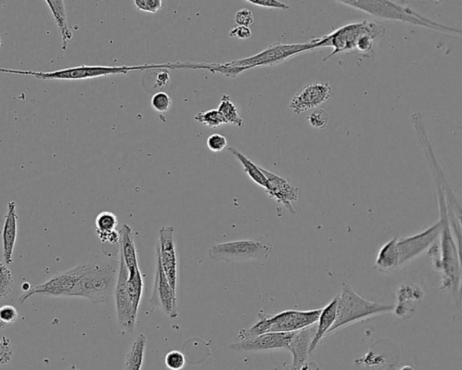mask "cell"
Segmentation results:
<instances>
[{
	"label": "cell",
	"instance_id": "5b68a950",
	"mask_svg": "<svg viewBox=\"0 0 462 370\" xmlns=\"http://www.w3.org/2000/svg\"><path fill=\"white\" fill-rule=\"evenodd\" d=\"M385 34V26L379 23L362 21L343 25L329 35L313 39V41L316 42L317 48H333L332 54L323 59V62H327L340 52L355 50L357 42L364 35H372L379 39L384 37Z\"/></svg>",
	"mask_w": 462,
	"mask_h": 370
},
{
	"label": "cell",
	"instance_id": "7a4b0ae2",
	"mask_svg": "<svg viewBox=\"0 0 462 370\" xmlns=\"http://www.w3.org/2000/svg\"><path fill=\"white\" fill-rule=\"evenodd\" d=\"M79 279L73 297H81L93 303H106L116 288L120 261L97 260L78 265Z\"/></svg>",
	"mask_w": 462,
	"mask_h": 370
},
{
	"label": "cell",
	"instance_id": "7bdbcfd3",
	"mask_svg": "<svg viewBox=\"0 0 462 370\" xmlns=\"http://www.w3.org/2000/svg\"><path fill=\"white\" fill-rule=\"evenodd\" d=\"M301 370H320V368L319 366L316 364V363L306 362V364H304V366H303V368L301 369Z\"/></svg>",
	"mask_w": 462,
	"mask_h": 370
},
{
	"label": "cell",
	"instance_id": "52a82bcc",
	"mask_svg": "<svg viewBox=\"0 0 462 370\" xmlns=\"http://www.w3.org/2000/svg\"><path fill=\"white\" fill-rule=\"evenodd\" d=\"M273 250L272 245L255 240H245L212 245L209 248V255L212 260L218 261L242 262L267 260Z\"/></svg>",
	"mask_w": 462,
	"mask_h": 370
},
{
	"label": "cell",
	"instance_id": "ee69618b",
	"mask_svg": "<svg viewBox=\"0 0 462 370\" xmlns=\"http://www.w3.org/2000/svg\"><path fill=\"white\" fill-rule=\"evenodd\" d=\"M399 370H415L414 368L411 366H404L403 368L400 369Z\"/></svg>",
	"mask_w": 462,
	"mask_h": 370
},
{
	"label": "cell",
	"instance_id": "e575fe53",
	"mask_svg": "<svg viewBox=\"0 0 462 370\" xmlns=\"http://www.w3.org/2000/svg\"><path fill=\"white\" fill-rule=\"evenodd\" d=\"M18 318V313L16 308L12 306H0V320L6 327H11Z\"/></svg>",
	"mask_w": 462,
	"mask_h": 370
},
{
	"label": "cell",
	"instance_id": "d6a6232c",
	"mask_svg": "<svg viewBox=\"0 0 462 370\" xmlns=\"http://www.w3.org/2000/svg\"><path fill=\"white\" fill-rule=\"evenodd\" d=\"M166 366L170 370H181L185 365V355L178 350L167 353L165 359Z\"/></svg>",
	"mask_w": 462,
	"mask_h": 370
},
{
	"label": "cell",
	"instance_id": "cb8c5ba5",
	"mask_svg": "<svg viewBox=\"0 0 462 370\" xmlns=\"http://www.w3.org/2000/svg\"><path fill=\"white\" fill-rule=\"evenodd\" d=\"M229 150L236 157H237L238 161L241 162L242 166H243L244 172L247 173L248 178L267 191L268 188V182L263 172L261 171V167L255 165L253 161H251L250 158H248V157L244 156L243 154L238 151V150L235 149L234 146L229 147Z\"/></svg>",
	"mask_w": 462,
	"mask_h": 370
},
{
	"label": "cell",
	"instance_id": "30bf717a",
	"mask_svg": "<svg viewBox=\"0 0 462 370\" xmlns=\"http://www.w3.org/2000/svg\"><path fill=\"white\" fill-rule=\"evenodd\" d=\"M156 258L169 284L177 292L178 283V255L175 243V229L172 226L163 227L159 231V241L156 245Z\"/></svg>",
	"mask_w": 462,
	"mask_h": 370
},
{
	"label": "cell",
	"instance_id": "b9f144b4",
	"mask_svg": "<svg viewBox=\"0 0 462 370\" xmlns=\"http://www.w3.org/2000/svg\"><path fill=\"white\" fill-rule=\"evenodd\" d=\"M251 35L250 28H246V26L238 25L237 28L229 32V37L239 39V40H246V39L250 38Z\"/></svg>",
	"mask_w": 462,
	"mask_h": 370
},
{
	"label": "cell",
	"instance_id": "4fadbf2b",
	"mask_svg": "<svg viewBox=\"0 0 462 370\" xmlns=\"http://www.w3.org/2000/svg\"><path fill=\"white\" fill-rule=\"evenodd\" d=\"M333 89L329 83L316 81L306 85L294 95L290 103L291 110L297 115L316 109L332 97Z\"/></svg>",
	"mask_w": 462,
	"mask_h": 370
},
{
	"label": "cell",
	"instance_id": "e0dca14e",
	"mask_svg": "<svg viewBox=\"0 0 462 370\" xmlns=\"http://www.w3.org/2000/svg\"><path fill=\"white\" fill-rule=\"evenodd\" d=\"M316 333V323L306 329L294 333L291 340L289 352L293 355V362L287 370H301L311 354L310 348Z\"/></svg>",
	"mask_w": 462,
	"mask_h": 370
},
{
	"label": "cell",
	"instance_id": "f1b7e54d",
	"mask_svg": "<svg viewBox=\"0 0 462 370\" xmlns=\"http://www.w3.org/2000/svg\"><path fill=\"white\" fill-rule=\"evenodd\" d=\"M195 120L202 125L211 127V129H217L222 125H226V121L218 110H211L207 111H201L196 114Z\"/></svg>",
	"mask_w": 462,
	"mask_h": 370
},
{
	"label": "cell",
	"instance_id": "603a6c76",
	"mask_svg": "<svg viewBox=\"0 0 462 370\" xmlns=\"http://www.w3.org/2000/svg\"><path fill=\"white\" fill-rule=\"evenodd\" d=\"M45 2L50 8L52 16H54L58 28L60 29L62 41H63L62 48L65 51L67 49L68 42L73 38V33L69 28L64 2L62 1V0H47Z\"/></svg>",
	"mask_w": 462,
	"mask_h": 370
},
{
	"label": "cell",
	"instance_id": "4316f807",
	"mask_svg": "<svg viewBox=\"0 0 462 370\" xmlns=\"http://www.w3.org/2000/svg\"><path fill=\"white\" fill-rule=\"evenodd\" d=\"M219 112L229 125H236L238 127L243 126V120L239 115L237 107L232 103L231 98L229 95H222L221 103L218 108Z\"/></svg>",
	"mask_w": 462,
	"mask_h": 370
},
{
	"label": "cell",
	"instance_id": "9c48e42d",
	"mask_svg": "<svg viewBox=\"0 0 462 370\" xmlns=\"http://www.w3.org/2000/svg\"><path fill=\"white\" fill-rule=\"evenodd\" d=\"M441 230V224L439 221L437 224L426 229L421 233L411 237L398 238L396 248L398 253V267L405 266L425 253L426 250H430L440 237Z\"/></svg>",
	"mask_w": 462,
	"mask_h": 370
},
{
	"label": "cell",
	"instance_id": "ba28073f",
	"mask_svg": "<svg viewBox=\"0 0 462 370\" xmlns=\"http://www.w3.org/2000/svg\"><path fill=\"white\" fill-rule=\"evenodd\" d=\"M0 73L28 75L44 81H79L120 74V69L117 67H100V65H81V67L62 69L54 71H21L0 68Z\"/></svg>",
	"mask_w": 462,
	"mask_h": 370
},
{
	"label": "cell",
	"instance_id": "d6986e66",
	"mask_svg": "<svg viewBox=\"0 0 462 370\" xmlns=\"http://www.w3.org/2000/svg\"><path fill=\"white\" fill-rule=\"evenodd\" d=\"M424 294L420 287L416 284H404L399 288L398 301L393 313L400 318L410 316L412 311H415L416 304L424 297Z\"/></svg>",
	"mask_w": 462,
	"mask_h": 370
},
{
	"label": "cell",
	"instance_id": "d590c367",
	"mask_svg": "<svg viewBox=\"0 0 462 370\" xmlns=\"http://www.w3.org/2000/svg\"><path fill=\"white\" fill-rule=\"evenodd\" d=\"M207 146L212 152H221L228 146V140L221 134H212L208 137Z\"/></svg>",
	"mask_w": 462,
	"mask_h": 370
},
{
	"label": "cell",
	"instance_id": "74e56055",
	"mask_svg": "<svg viewBox=\"0 0 462 370\" xmlns=\"http://www.w3.org/2000/svg\"><path fill=\"white\" fill-rule=\"evenodd\" d=\"M13 357L11 340L3 337L0 340V365L11 362Z\"/></svg>",
	"mask_w": 462,
	"mask_h": 370
},
{
	"label": "cell",
	"instance_id": "8d00e7d4",
	"mask_svg": "<svg viewBox=\"0 0 462 370\" xmlns=\"http://www.w3.org/2000/svg\"><path fill=\"white\" fill-rule=\"evenodd\" d=\"M247 2L265 8L281 9V11H288L290 8L286 3L278 0H247Z\"/></svg>",
	"mask_w": 462,
	"mask_h": 370
},
{
	"label": "cell",
	"instance_id": "44dd1931",
	"mask_svg": "<svg viewBox=\"0 0 462 370\" xmlns=\"http://www.w3.org/2000/svg\"><path fill=\"white\" fill-rule=\"evenodd\" d=\"M120 234V253L122 255L127 272L139 268L132 229L127 224L123 225Z\"/></svg>",
	"mask_w": 462,
	"mask_h": 370
},
{
	"label": "cell",
	"instance_id": "836d02e7",
	"mask_svg": "<svg viewBox=\"0 0 462 370\" xmlns=\"http://www.w3.org/2000/svg\"><path fill=\"white\" fill-rule=\"evenodd\" d=\"M134 5L140 11L155 14L161 9L162 0H135Z\"/></svg>",
	"mask_w": 462,
	"mask_h": 370
},
{
	"label": "cell",
	"instance_id": "d4e9b609",
	"mask_svg": "<svg viewBox=\"0 0 462 370\" xmlns=\"http://www.w3.org/2000/svg\"><path fill=\"white\" fill-rule=\"evenodd\" d=\"M146 338L143 333L137 337L135 342L126 357L124 370H141L142 369L146 347Z\"/></svg>",
	"mask_w": 462,
	"mask_h": 370
},
{
	"label": "cell",
	"instance_id": "3957f363",
	"mask_svg": "<svg viewBox=\"0 0 462 370\" xmlns=\"http://www.w3.org/2000/svg\"><path fill=\"white\" fill-rule=\"evenodd\" d=\"M340 4L350 6L366 14L386 21H399L406 24L422 26L432 30L445 33V34L461 35L460 29L439 24L431 21L405 6L386 0H340Z\"/></svg>",
	"mask_w": 462,
	"mask_h": 370
},
{
	"label": "cell",
	"instance_id": "484cf974",
	"mask_svg": "<svg viewBox=\"0 0 462 370\" xmlns=\"http://www.w3.org/2000/svg\"><path fill=\"white\" fill-rule=\"evenodd\" d=\"M127 291L129 294L134 312L137 314L142 298L144 281L139 268L127 272Z\"/></svg>",
	"mask_w": 462,
	"mask_h": 370
},
{
	"label": "cell",
	"instance_id": "7dc6e473",
	"mask_svg": "<svg viewBox=\"0 0 462 370\" xmlns=\"http://www.w3.org/2000/svg\"><path fill=\"white\" fill-rule=\"evenodd\" d=\"M1 45H2V41H1V38H0V47H1Z\"/></svg>",
	"mask_w": 462,
	"mask_h": 370
},
{
	"label": "cell",
	"instance_id": "5bb4252c",
	"mask_svg": "<svg viewBox=\"0 0 462 370\" xmlns=\"http://www.w3.org/2000/svg\"><path fill=\"white\" fill-rule=\"evenodd\" d=\"M177 294L169 284L161 266L157 260L155 282L150 303L154 307H159L170 318L175 319L178 316L177 312Z\"/></svg>",
	"mask_w": 462,
	"mask_h": 370
},
{
	"label": "cell",
	"instance_id": "277c9868",
	"mask_svg": "<svg viewBox=\"0 0 462 370\" xmlns=\"http://www.w3.org/2000/svg\"><path fill=\"white\" fill-rule=\"evenodd\" d=\"M394 304L371 302L363 298L347 282L337 296V317L329 334L360 320L371 318L380 314L392 313Z\"/></svg>",
	"mask_w": 462,
	"mask_h": 370
},
{
	"label": "cell",
	"instance_id": "2e32d148",
	"mask_svg": "<svg viewBox=\"0 0 462 370\" xmlns=\"http://www.w3.org/2000/svg\"><path fill=\"white\" fill-rule=\"evenodd\" d=\"M261 171L263 172L267 179L268 188L265 191L267 195L270 198L275 199L279 204H283L291 214H296V211L293 207V202H296L298 197H299V189L296 186L291 185L287 179L275 175V173L267 171V170L262 168V167Z\"/></svg>",
	"mask_w": 462,
	"mask_h": 370
},
{
	"label": "cell",
	"instance_id": "4dcf8cb0",
	"mask_svg": "<svg viewBox=\"0 0 462 370\" xmlns=\"http://www.w3.org/2000/svg\"><path fill=\"white\" fill-rule=\"evenodd\" d=\"M151 105L157 112L165 113L171 108L172 99L168 94L160 91V93L154 94L152 100H151Z\"/></svg>",
	"mask_w": 462,
	"mask_h": 370
},
{
	"label": "cell",
	"instance_id": "8fae6325",
	"mask_svg": "<svg viewBox=\"0 0 462 370\" xmlns=\"http://www.w3.org/2000/svg\"><path fill=\"white\" fill-rule=\"evenodd\" d=\"M127 270L122 255L120 253L119 276L115 288V300L117 323L124 332L132 333L135 330L137 314L134 312L127 291Z\"/></svg>",
	"mask_w": 462,
	"mask_h": 370
},
{
	"label": "cell",
	"instance_id": "f6af8a7d",
	"mask_svg": "<svg viewBox=\"0 0 462 370\" xmlns=\"http://www.w3.org/2000/svg\"><path fill=\"white\" fill-rule=\"evenodd\" d=\"M6 328H8V327H6V326L5 325V324L1 322V320H0V330H4V329H6Z\"/></svg>",
	"mask_w": 462,
	"mask_h": 370
},
{
	"label": "cell",
	"instance_id": "9a60e30c",
	"mask_svg": "<svg viewBox=\"0 0 462 370\" xmlns=\"http://www.w3.org/2000/svg\"><path fill=\"white\" fill-rule=\"evenodd\" d=\"M296 333H268L254 339L241 340L231 345L235 352H263V350H289L291 339Z\"/></svg>",
	"mask_w": 462,
	"mask_h": 370
},
{
	"label": "cell",
	"instance_id": "7c38bea8",
	"mask_svg": "<svg viewBox=\"0 0 462 370\" xmlns=\"http://www.w3.org/2000/svg\"><path fill=\"white\" fill-rule=\"evenodd\" d=\"M320 309L312 311L288 310L268 316L270 333H296L317 323Z\"/></svg>",
	"mask_w": 462,
	"mask_h": 370
},
{
	"label": "cell",
	"instance_id": "ac0fdd59",
	"mask_svg": "<svg viewBox=\"0 0 462 370\" xmlns=\"http://www.w3.org/2000/svg\"><path fill=\"white\" fill-rule=\"evenodd\" d=\"M16 236H18V214H16V202L12 201L8 204V212L6 214L2 231L3 258L6 265L12 264Z\"/></svg>",
	"mask_w": 462,
	"mask_h": 370
},
{
	"label": "cell",
	"instance_id": "ffe728a7",
	"mask_svg": "<svg viewBox=\"0 0 462 370\" xmlns=\"http://www.w3.org/2000/svg\"><path fill=\"white\" fill-rule=\"evenodd\" d=\"M337 317V296L328 306L320 309L319 318L316 323V333L311 345L310 352L312 353L319 346L324 337L329 334Z\"/></svg>",
	"mask_w": 462,
	"mask_h": 370
},
{
	"label": "cell",
	"instance_id": "ab89813d",
	"mask_svg": "<svg viewBox=\"0 0 462 370\" xmlns=\"http://www.w3.org/2000/svg\"><path fill=\"white\" fill-rule=\"evenodd\" d=\"M378 37L372 35H364L362 38L359 39V42H357L356 50H358L362 54H366L372 51L373 47H374L375 41L378 40Z\"/></svg>",
	"mask_w": 462,
	"mask_h": 370
},
{
	"label": "cell",
	"instance_id": "83f0119b",
	"mask_svg": "<svg viewBox=\"0 0 462 370\" xmlns=\"http://www.w3.org/2000/svg\"><path fill=\"white\" fill-rule=\"evenodd\" d=\"M117 224H119V221H117V216L110 212H100L95 221L98 236L116 231Z\"/></svg>",
	"mask_w": 462,
	"mask_h": 370
},
{
	"label": "cell",
	"instance_id": "1f68e13d",
	"mask_svg": "<svg viewBox=\"0 0 462 370\" xmlns=\"http://www.w3.org/2000/svg\"><path fill=\"white\" fill-rule=\"evenodd\" d=\"M310 125L316 129H325L329 125L330 116L325 110L319 109L314 110L309 117H308Z\"/></svg>",
	"mask_w": 462,
	"mask_h": 370
},
{
	"label": "cell",
	"instance_id": "60d3db41",
	"mask_svg": "<svg viewBox=\"0 0 462 370\" xmlns=\"http://www.w3.org/2000/svg\"><path fill=\"white\" fill-rule=\"evenodd\" d=\"M158 73L155 76L154 81L153 89H159V88L167 86L170 83V73L168 69H158Z\"/></svg>",
	"mask_w": 462,
	"mask_h": 370
},
{
	"label": "cell",
	"instance_id": "8992f818",
	"mask_svg": "<svg viewBox=\"0 0 462 370\" xmlns=\"http://www.w3.org/2000/svg\"><path fill=\"white\" fill-rule=\"evenodd\" d=\"M317 49L316 42L313 40L304 44H273L270 45L265 50L260 54L252 55V57L239 59L226 63L227 67H231L235 71L236 75L238 76L241 73L255 67H271L280 64L288 60L304 54V52L313 51Z\"/></svg>",
	"mask_w": 462,
	"mask_h": 370
},
{
	"label": "cell",
	"instance_id": "c3c4849f",
	"mask_svg": "<svg viewBox=\"0 0 462 370\" xmlns=\"http://www.w3.org/2000/svg\"><path fill=\"white\" fill-rule=\"evenodd\" d=\"M0 340H1V339H0Z\"/></svg>",
	"mask_w": 462,
	"mask_h": 370
},
{
	"label": "cell",
	"instance_id": "bcb514c9",
	"mask_svg": "<svg viewBox=\"0 0 462 370\" xmlns=\"http://www.w3.org/2000/svg\"><path fill=\"white\" fill-rule=\"evenodd\" d=\"M67 370H80V369H79L76 366L73 365L71 366L70 368H69Z\"/></svg>",
	"mask_w": 462,
	"mask_h": 370
},
{
	"label": "cell",
	"instance_id": "6da1fadb",
	"mask_svg": "<svg viewBox=\"0 0 462 370\" xmlns=\"http://www.w3.org/2000/svg\"><path fill=\"white\" fill-rule=\"evenodd\" d=\"M432 168L434 169L435 183H437V191L440 211V221L441 224L440 247L434 250L432 247L431 251L439 255V258L434 260L435 267L442 274L441 289L449 290L451 293L455 302L458 303L461 296V265L460 248L455 241L452 233L450 222H449L446 202L444 191V176L442 175L441 169L438 166L435 156L429 157Z\"/></svg>",
	"mask_w": 462,
	"mask_h": 370
},
{
	"label": "cell",
	"instance_id": "f546056e",
	"mask_svg": "<svg viewBox=\"0 0 462 370\" xmlns=\"http://www.w3.org/2000/svg\"><path fill=\"white\" fill-rule=\"evenodd\" d=\"M14 284L11 270L6 264L0 261V299L6 298L12 292Z\"/></svg>",
	"mask_w": 462,
	"mask_h": 370
},
{
	"label": "cell",
	"instance_id": "7402d4cb",
	"mask_svg": "<svg viewBox=\"0 0 462 370\" xmlns=\"http://www.w3.org/2000/svg\"><path fill=\"white\" fill-rule=\"evenodd\" d=\"M398 238H392L383 245L376 258L375 267L382 273H389L398 267Z\"/></svg>",
	"mask_w": 462,
	"mask_h": 370
},
{
	"label": "cell",
	"instance_id": "f35d334b",
	"mask_svg": "<svg viewBox=\"0 0 462 370\" xmlns=\"http://www.w3.org/2000/svg\"><path fill=\"white\" fill-rule=\"evenodd\" d=\"M235 21L238 25L250 28L254 23V15L250 9L242 8L236 13Z\"/></svg>",
	"mask_w": 462,
	"mask_h": 370
}]
</instances>
